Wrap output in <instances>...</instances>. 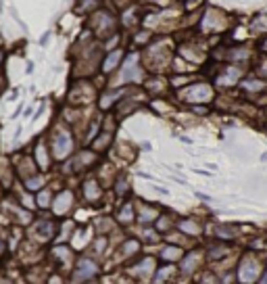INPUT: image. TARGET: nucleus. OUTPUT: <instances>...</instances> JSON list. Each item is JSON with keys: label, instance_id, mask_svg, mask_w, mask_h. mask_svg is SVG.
Wrapping results in <instances>:
<instances>
[{"label": "nucleus", "instance_id": "nucleus-23", "mask_svg": "<svg viewBox=\"0 0 267 284\" xmlns=\"http://www.w3.org/2000/svg\"><path fill=\"white\" fill-rule=\"evenodd\" d=\"M140 251V242L138 240H125L123 245H121V255L123 257H132V255H136Z\"/></svg>", "mask_w": 267, "mask_h": 284}, {"label": "nucleus", "instance_id": "nucleus-19", "mask_svg": "<svg viewBox=\"0 0 267 284\" xmlns=\"http://www.w3.org/2000/svg\"><path fill=\"white\" fill-rule=\"evenodd\" d=\"M32 230L42 240H48V238L54 236V224L52 221H48V219H42V221H38V224H33Z\"/></svg>", "mask_w": 267, "mask_h": 284}, {"label": "nucleus", "instance_id": "nucleus-14", "mask_svg": "<svg viewBox=\"0 0 267 284\" xmlns=\"http://www.w3.org/2000/svg\"><path fill=\"white\" fill-rule=\"evenodd\" d=\"M180 276V269H178V263H163L154 269V276H152V282L154 284H173Z\"/></svg>", "mask_w": 267, "mask_h": 284}, {"label": "nucleus", "instance_id": "nucleus-6", "mask_svg": "<svg viewBox=\"0 0 267 284\" xmlns=\"http://www.w3.org/2000/svg\"><path fill=\"white\" fill-rule=\"evenodd\" d=\"M205 251H202L200 247H192V249H186L184 257L180 259L178 263V269H180V276H184V278H192L200 272L202 267H205Z\"/></svg>", "mask_w": 267, "mask_h": 284}, {"label": "nucleus", "instance_id": "nucleus-26", "mask_svg": "<svg viewBox=\"0 0 267 284\" xmlns=\"http://www.w3.org/2000/svg\"><path fill=\"white\" fill-rule=\"evenodd\" d=\"M117 219L121 221V224H130V221L134 219V205L132 203H128L123 207L121 211H119V216H117Z\"/></svg>", "mask_w": 267, "mask_h": 284}, {"label": "nucleus", "instance_id": "nucleus-22", "mask_svg": "<svg viewBox=\"0 0 267 284\" xmlns=\"http://www.w3.org/2000/svg\"><path fill=\"white\" fill-rule=\"evenodd\" d=\"M159 209L157 207H142V211H140V221L142 224H149V221H157L159 219Z\"/></svg>", "mask_w": 267, "mask_h": 284}, {"label": "nucleus", "instance_id": "nucleus-5", "mask_svg": "<svg viewBox=\"0 0 267 284\" xmlns=\"http://www.w3.org/2000/svg\"><path fill=\"white\" fill-rule=\"evenodd\" d=\"M232 23L234 21H232V17L226 11L217 9V6H207L199 21V27L202 33H223L230 30Z\"/></svg>", "mask_w": 267, "mask_h": 284}, {"label": "nucleus", "instance_id": "nucleus-17", "mask_svg": "<svg viewBox=\"0 0 267 284\" xmlns=\"http://www.w3.org/2000/svg\"><path fill=\"white\" fill-rule=\"evenodd\" d=\"M71 203H73V195L71 192H61V195L54 199V203H52V211L57 213V216H65V213L71 209Z\"/></svg>", "mask_w": 267, "mask_h": 284}, {"label": "nucleus", "instance_id": "nucleus-13", "mask_svg": "<svg viewBox=\"0 0 267 284\" xmlns=\"http://www.w3.org/2000/svg\"><path fill=\"white\" fill-rule=\"evenodd\" d=\"M73 150V138L69 132H59L52 138V153L57 159H65Z\"/></svg>", "mask_w": 267, "mask_h": 284}, {"label": "nucleus", "instance_id": "nucleus-30", "mask_svg": "<svg viewBox=\"0 0 267 284\" xmlns=\"http://www.w3.org/2000/svg\"><path fill=\"white\" fill-rule=\"evenodd\" d=\"M38 207H50V192L42 190L38 195Z\"/></svg>", "mask_w": 267, "mask_h": 284}, {"label": "nucleus", "instance_id": "nucleus-37", "mask_svg": "<svg viewBox=\"0 0 267 284\" xmlns=\"http://www.w3.org/2000/svg\"><path fill=\"white\" fill-rule=\"evenodd\" d=\"M0 63H2V50H0Z\"/></svg>", "mask_w": 267, "mask_h": 284}, {"label": "nucleus", "instance_id": "nucleus-33", "mask_svg": "<svg viewBox=\"0 0 267 284\" xmlns=\"http://www.w3.org/2000/svg\"><path fill=\"white\" fill-rule=\"evenodd\" d=\"M196 197H199L200 200H207V203H211V197H209V195H202V192H196Z\"/></svg>", "mask_w": 267, "mask_h": 284}, {"label": "nucleus", "instance_id": "nucleus-32", "mask_svg": "<svg viewBox=\"0 0 267 284\" xmlns=\"http://www.w3.org/2000/svg\"><path fill=\"white\" fill-rule=\"evenodd\" d=\"M257 284H267V267H265V272L261 274V278H259V282Z\"/></svg>", "mask_w": 267, "mask_h": 284}, {"label": "nucleus", "instance_id": "nucleus-11", "mask_svg": "<svg viewBox=\"0 0 267 284\" xmlns=\"http://www.w3.org/2000/svg\"><path fill=\"white\" fill-rule=\"evenodd\" d=\"M211 236H213L215 240L234 245V242L242 236V226H238V224H215L213 230H211Z\"/></svg>", "mask_w": 267, "mask_h": 284}, {"label": "nucleus", "instance_id": "nucleus-34", "mask_svg": "<svg viewBox=\"0 0 267 284\" xmlns=\"http://www.w3.org/2000/svg\"><path fill=\"white\" fill-rule=\"evenodd\" d=\"M259 113H261V115H263V119L267 121V105H265V107H261V109H259Z\"/></svg>", "mask_w": 267, "mask_h": 284}, {"label": "nucleus", "instance_id": "nucleus-36", "mask_svg": "<svg viewBox=\"0 0 267 284\" xmlns=\"http://www.w3.org/2000/svg\"><path fill=\"white\" fill-rule=\"evenodd\" d=\"M0 284H11V280H4V278H2V282H0Z\"/></svg>", "mask_w": 267, "mask_h": 284}, {"label": "nucleus", "instance_id": "nucleus-31", "mask_svg": "<svg viewBox=\"0 0 267 284\" xmlns=\"http://www.w3.org/2000/svg\"><path fill=\"white\" fill-rule=\"evenodd\" d=\"M109 142H111V134H102L100 138L94 140V149H107L104 144H109Z\"/></svg>", "mask_w": 267, "mask_h": 284}, {"label": "nucleus", "instance_id": "nucleus-8", "mask_svg": "<svg viewBox=\"0 0 267 284\" xmlns=\"http://www.w3.org/2000/svg\"><path fill=\"white\" fill-rule=\"evenodd\" d=\"M100 274V267L94 259H88L83 257L75 263V269L71 274V284H86V282H92L96 276Z\"/></svg>", "mask_w": 267, "mask_h": 284}, {"label": "nucleus", "instance_id": "nucleus-3", "mask_svg": "<svg viewBox=\"0 0 267 284\" xmlns=\"http://www.w3.org/2000/svg\"><path fill=\"white\" fill-rule=\"evenodd\" d=\"M247 71H250V69H244L240 65H232V63H219L211 84L215 86L217 92H232V90L238 88V84H240V80L244 78Z\"/></svg>", "mask_w": 267, "mask_h": 284}, {"label": "nucleus", "instance_id": "nucleus-7", "mask_svg": "<svg viewBox=\"0 0 267 284\" xmlns=\"http://www.w3.org/2000/svg\"><path fill=\"white\" fill-rule=\"evenodd\" d=\"M238 92H240L244 96V100H250V102H255L259 96H263L267 94V82L261 80L257 73H252V71H247L244 73V78L240 80V84H238Z\"/></svg>", "mask_w": 267, "mask_h": 284}, {"label": "nucleus", "instance_id": "nucleus-2", "mask_svg": "<svg viewBox=\"0 0 267 284\" xmlns=\"http://www.w3.org/2000/svg\"><path fill=\"white\" fill-rule=\"evenodd\" d=\"M180 99L186 105H211L217 99V90L209 80H194L180 90Z\"/></svg>", "mask_w": 267, "mask_h": 284}, {"label": "nucleus", "instance_id": "nucleus-10", "mask_svg": "<svg viewBox=\"0 0 267 284\" xmlns=\"http://www.w3.org/2000/svg\"><path fill=\"white\" fill-rule=\"evenodd\" d=\"M175 230L180 234H184V236H188L190 240H194L205 234V224L196 217H180L175 221Z\"/></svg>", "mask_w": 267, "mask_h": 284}, {"label": "nucleus", "instance_id": "nucleus-15", "mask_svg": "<svg viewBox=\"0 0 267 284\" xmlns=\"http://www.w3.org/2000/svg\"><path fill=\"white\" fill-rule=\"evenodd\" d=\"M247 30H249V36L250 40H257L267 33V13H257V15H252L247 23Z\"/></svg>", "mask_w": 267, "mask_h": 284}, {"label": "nucleus", "instance_id": "nucleus-18", "mask_svg": "<svg viewBox=\"0 0 267 284\" xmlns=\"http://www.w3.org/2000/svg\"><path fill=\"white\" fill-rule=\"evenodd\" d=\"M100 195H102V188L100 184L96 182V180H86L83 182V197H86V200H90V203H94V200H100Z\"/></svg>", "mask_w": 267, "mask_h": 284}, {"label": "nucleus", "instance_id": "nucleus-35", "mask_svg": "<svg viewBox=\"0 0 267 284\" xmlns=\"http://www.w3.org/2000/svg\"><path fill=\"white\" fill-rule=\"evenodd\" d=\"M2 253H4V242L0 240V255H2Z\"/></svg>", "mask_w": 267, "mask_h": 284}, {"label": "nucleus", "instance_id": "nucleus-9", "mask_svg": "<svg viewBox=\"0 0 267 284\" xmlns=\"http://www.w3.org/2000/svg\"><path fill=\"white\" fill-rule=\"evenodd\" d=\"M202 251H205V259L207 263H223L230 255H234V247L230 245V242H221V240H211L207 242L205 247H202Z\"/></svg>", "mask_w": 267, "mask_h": 284}, {"label": "nucleus", "instance_id": "nucleus-16", "mask_svg": "<svg viewBox=\"0 0 267 284\" xmlns=\"http://www.w3.org/2000/svg\"><path fill=\"white\" fill-rule=\"evenodd\" d=\"M184 253H186V249L180 247V245H165L163 249H161L159 257L165 263H180V259L184 257Z\"/></svg>", "mask_w": 267, "mask_h": 284}, {"label": "nucleus", "instance_id": "nucleus-29", "mask_svg": "<svg viewBox=\"0 0 267 284\" xmlns=\"http://www.w3.org/2000/svg\"><path fill=\"white\" fill-rule=\"evenodd\" d=\"M190 111L194 115H199V117H207L211 113V105H192Z\"/></svg>", "mask_w": 267, "mask_h": 284}, {"label": "nucleus", "instance_id": "nucleus-4", "mask_svg": "<svg viewBox=\"0 0 267 284\" xmlns=\"http://www.w3.org/2000/svg\"><path fill=\"white\" fill-rule=\"evenodd\" d=\"M257 59V50H255V44L250 42H236V44H230L223 48V54H221V63H232V65H240L244 69H250L252 63Z\"/></svg>", "mask_w": 267, "mask_h": 284}, {"label": "nucleus", "instance_id": "nucleus-27", "mask_svg": "<svg viewBox=\"0 0 267 284\" xmlns=\"http://www.w3.org/2000/svg\"><path fill=\"white\" fill-rule=\"evenodd\" d=\"M252 44H255V50L257 54H267V33L257 40H252Z\"/></svg>", "mask_w": 267, "mask_h": 284}, {"label": "nucleus", "instance_id": "nucleus-20", "mask_svg": "<svg viewBox=\"0 0 267 284\" xmlns=\"http://www.w3.org/2000/svg\"><path fill=\"white\" fill-rule=\"evenodd\" d=\"M250 71L257 73L259 78L267 82V54H257V59H255V63H252Z\"/></svg>", "mask_w": 267, "mask_h": 284}, {"label": "nucleus", "instance_id": "nucleus-12", "mask_svg": "<svg viewBox=\"0 0 267 284\" xmlns=\"http://www.w3.org/2000/svg\"><path fill=\"white\" fill-rule=\"evenodd\" d=\"M154 269H157V259L154 257H144L142 261H138L136 266L128 267V272L134 276V278H138L142 282H149L154 276Z\"/></svg>", "mask_w": 267, "mask_h": 284}, {"label": "nucleus", "instance_id": "nucleus-25", "mask_svg": "<svg viewBox=\"0 0 267 284\" xmlns=\"http://www.w3.org/2000/svg\"><path fill=\"white\" fill-rule=\"evenodd\" d=\"M199 284H219V276L213 269H202Z\"/></svg>", "mask_w": 267, "mask_h": 284}, {"label": "nucleus", "instance_id": "nucleus-21", "mask_svg": "<svg viewBox=\"0 0 267 284\" xmlns=\"http://www.w3.org/2000/svg\"><path fill=\"white\" fill-rule=\"evenodd\" d=\"M121 59H123V52L121 50H113V52H111L109 54V57H107V61H104V65H102V71H113V69L119 65V63H121Z\"/></svg>", "mask_w": 267, "mask_h": 284}, {"label": "nucleus", "instance_id": "nucleus-28", "mask_svg": "<svg viewBox=\"0 0 267 284\" xmlns=\"http://www.w3.org/2000/svg\"><path fill=\"white\" fill-rule=\"evenodd\" d=\"M25 186H27V190H38L40 186H44V180H42V176L27 178V180H25Z\"/></svg>", "mask_w": 267, "mask_h": 284}, {"label": "nucleus", "instance_id": "nucleus-24", "mask_svg": "<svg viewBox=\"0 0 267 284\" xmlns=\"http://www.w3.org/2000/svg\"><path fill=\"white\" fill-rule=\"evenodd\" d=\"M50 255L52 257H61V261L65 263V261H69L73 257V253H71V249H67L65 245H59V247H54L52 251H50Z\"/></svg>", "mask_w": 267, "mask_h": 284}, {"label": "nucleus", "instance_id": "nucleus-1", "mask_svg": "<svg viewBox=\"0 0 267 284\" xmlns=\"http://www.w3.org/2000/svg\"><path fill=\"white\" fill-rule=\"evenodd\" d=\"M267 267V253L244 249L236 257V284H257Z\"/></svg>", "mask_w": 267, "mask_h": 284}]
</instances>
